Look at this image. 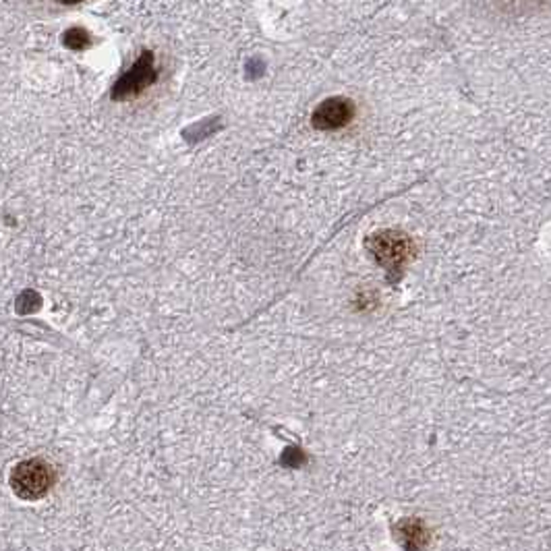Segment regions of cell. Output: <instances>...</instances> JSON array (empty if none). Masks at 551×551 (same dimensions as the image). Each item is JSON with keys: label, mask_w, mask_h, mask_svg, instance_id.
I'll return each instance as SVG.
<instances>
[{"label": "cell", "mask_w": 551, "mask_h": 551, "mask_svg": "<svg viewBox=\"0 0 551 551\" xmlns=\"http://www.w3.org/2000/svg\"><path fill=\"white\" fill-rule=\"evenodd\" d=\"M52 486H55V468L46 460H25L11 473V487L21 500H40Z\"/></svg>", "instance_id": "obj_1"}, {"label": "cell", "mask_w": 551, "mask_h": 551, "mask_svg": "<svg viewBox=\"0 0 551 551\" xmlns=\"http://www.w3.org/2000/svg\"><path fill=\"white\" fill-rule=\"evenodd\" d=\"M365 245L376 262L388 267L390 272H400L413 257L411 238L398 230H382V233L371 235Z\"/></svg>", "instance_id": "obj_2"}, {"label": "cell", "mask_w": 551, "mask_h": 551, "mask_svg": "<svg viewBox=\"0 0 551 551\" xmlns=\"http://www.w3.org/2000/svg\"><path fill=\"white\" fill-rule=\"evenodd\" d=\"M155 77H158V73H155L154 66V55L150 50H145L144 55L139 56V61L116 81V85L113 89V98L115 100L135 98V95L145 92V89L154 84Z\"/></svg>", "instance_id": "obj_3"}, {"label": "cell", "mask_w": 551, "mask_h": 551, "mask_svg": "<svg viewBox=\"0 0 551 551\" xmlns=\"http://www.w3.org/2000/svg\"><path fill=\"white\" fill-rule=\"evenodd\" d=\"M355 106L346 98H327L314 110L311 123L319 131H338L353 121Z\"/></svg>", "instance_id": "obj_4"}, {"label": "cell", "mask_w": 551, "mask_h": 551, "mask_svg": "<svg viewBox=\"0 0 551 551\" xmlns=\"http://www.w3.org/2000/svg\"><path fill=\"white\" fill-rule=\"evenodd\" d=\"M63 42H65L66 48L79 52V50H85V48L92 46V35H89L85 29L73 27V29H69V32H65Z\"/></svg>", "instance_id": "obj_5"}, {"label": "cell", "mask_w": 551, "mask_h": 551, "mask_svg": "<svg viewBox=\"0 0 551 551\" xmlns=\"http://www.w3.org/2000/svg\"><path fill=\"white\" fill-rule=\"evenodd\" d=\"M402 531H405V535H406L405 539H411V541H413V543H411V547H421V546H423V543H419V539H421L426 533H423V525H421V523H416V520L413 523V520H411V523H405V525H402Z\"/></svg>", "instance_id": "obj_6"}, {"label": "cell", "mask_w": 551, "mask_h": 551, "mask_svg": "<svg viewBox=\"0 0 551 551\" xmlns=\"http://www.w3.org/2000/svg\"><path fill=\"white\" fill-rule=\"evenodd\" d=\"M63 5H79V3H87V0H58Z\"/></svg>", "instance_id": "obj_7"}]
</instances>
